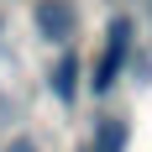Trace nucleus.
Returning <instances> with one entry per match:
<instances>
[{
	"instance_id": "nucleus-4",
	"label": "nucleus",
	"mask_w": 152,
	"mask_h": 152,
	"mask_svg": "<svg viewBox=\"0 0 152 152\" xmlns=\"http://www.w3.org/2000/svg\"><path fill=\"white\" fill-rule=\"evenodd\" d=\"M94 152H126V121H115V115L94 121Z\"/></svg>"
},
{
	"instance_id": "nucleus-1",
	"label": "nucleus",
	"mask_w": 152,
	"mask_h": 152,
	"mask_svg": "<svg viewBox=\"0 0 152 152\" xmlns=\"http://www.w3.org/2000/svg\"><path fill=\"white\" fill-rule=\"evenodd\" d=\"M126 53H131V21H126V16H115V21L105 26V53H100V63H94V94H105L110 84H115Z\"/></svg>"
},
{
	"instance_id": "nucleus-5",
	"label": "nucleus",
	"mask_w": 152,
	"mask_h": 152,
	"mask_svg": "<svg viewBox=\"0 0 152 152\" xmlns=\"http://www.w3.org/2000/svg\"><path fill=\"white\" fill-rule=\"evenodd\" d=\"M5 152H37V147H31L26 137H16V142H11V147H5Z\"/></svg>"
},
{
	"instance_id": "nucleus-3",
	"label": "nucleus",
	"mask_w": 152,
	"mask_h": 152,
	"mask_svg": "<svg viewBox=\"0 0 152 152\" xmlns=\"http://www.w3.org/2000/svg\"><path fill=\"white\" fill-rule=\"evenodd\" d=\"M53 94H58L63 105H74V94H79V58L74 53H63L58 68H53Z\"/></svg>"
},
{
	"instance_id": "nucleus-2",
	"label": "nucleus",
	"mask_w": 152,
	"mask_h": 152,
	"mask_svg": "<svg viewBox=\"0 0 152 152\" xmlns=\"http://www.w3.org/2000/svg\"><path fill=\"white\" fill-rule=\"evenodd\" d=\"M79 26V16L68 0H37V31H42L47 42H68Z\"/></svg>"
}]
</instances>
